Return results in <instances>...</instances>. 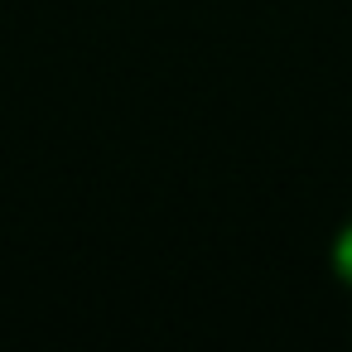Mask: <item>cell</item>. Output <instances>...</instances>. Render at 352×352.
<instances>
[{"mask_svg": "<svg viewBox=\"0 0 352 352\" xmlns=\"http://www.w3.org/2000/svg\"><path fill=\"white\" fill-rule=\"evenodd\" d=\"M328 270H333V280L352 294V212L342 217V227L333 232V246H328Z\"/></svg>", "mask_w": 352, "mask_h": 352, "instance_id": "cell-1", "label": "cell"}]
</instances>
